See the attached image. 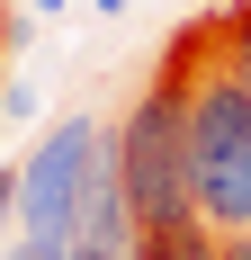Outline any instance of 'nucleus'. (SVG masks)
Wrapping results in <instances>:
<instances>
[{
  "label": "nucleus",
  "instance_id": "1a4fd4ad",
  "mask_svg": "<svg viewBox=\"0 0 251 260\" xmlns=\"http://www.w3.org/2000/svg\"><path fill=\"white\" fill-rule=\"evenodd\" d=\"M0 260H36V251H27V242H9V251H0Z\"/></svg>",
  "mask_w": 251,
  "mask_h": 260
},
{
  "label": "nucleus",
  "instance_id": "7ed1b4c3",
  "mask_svg": "<svg viewBox=\"0 0 251 260\" xmlns=\"http://www.w3.org/2000/svg\"><path fill=\"white\" fill-rule=\"evenodd\" d=\"M135 260H225V234L206 215H179V224H135Z\"/></svg>",
  "mask_w": 251,
  "mask_h": 260
},
{
  "label": "nucleus",
  "instance_id": "423d86ee",
  "mask_svg": "<svg viewBox=\"0 0 251 260\" xmlns=\"http://www.w3.org/2000/svg\"><path fill=\"white\" fill-rule=\"evenodd\" d=\"M72 260H135V251H108V242H72Z\"/></svg>",
  "mask_w": 251,
  "mask_h": 260
},
{
  "label": "nucleus",
  "instance_id": "6e6552de",
  "mask_svg": "<svg viewBox=\"0 0 251 260\" xmlns=\"http://www.w3.org/2000/svg\"><path fill=\"white\" fill-rule=\"evenodd\" d=\"M225 260H251V234H225Z\"/></svg>",
  "mask_w": 251,
  "mask_h": 260
},
{
  "label": "nucleus",
  "instance_id": "0eeeda50",
  "mask_svg": "<svg viewBox=\"0 0 251 260\" xmlns=\"http://www.w3.org/2000/svg\"><path fill=\"white\" fill-rule=\"evenodd\" d=\"M27 18H63V9H72V0H18Z\"/></svg>",
  "mask_w": 251,
  "mask_h": 260
},
{
  "label": "nucleus",
  "instance_id": "f03ea898",
  "mask_svg": "<svg viewBox=\"0 0 251 260\" xmlns=\"http://www.w3.org/2000/svg\"><path fill=\"white\" fill-rule=\"evenodd\" d=\"M189 207L215 234H251V81L233 63L189 90Z\"/></svg>",
  "mask_w": 251,
  "mask_h": 260
},
{
  "label": "nucleus",
  "instance_id": "9d476101",
  "mask_svg": "<svg viewBox=\"0 0 251 260\" xmlns=\"http://www.w3.org/2000/svg\"><path fill=\"white\" fill-rule=\"evenodd\" d=\"M90 9H125V0H90Z\"/></svg>",
  "mask_w": 251,
  "mask_h": 260
},
{
  "label": "nucleus",
  "instance_id": "20e7f679",
  "mask_svg": "<svg viewBox=\"0 0 251 260\" xmlns=\"http://www.w3.org/2000/svg\"><path fill=\"white\" fill-rule=\"evenodd\" d=\"M18 180H27L18 161H0V234H18Z\"/></svg>",
  "mask_w": 251,
  "mask_h": 260
},
{
  "label": "nucleus",
  "instance_id": "f257e3e1",
  "mask_svg": "<svg viewBox=\"0 0 251 260\" xmlns=\"http://www.w3.org/2000/svg\"><path fill=\"white\" fill-rule=\"evenodd\" d=\"M99 161H108V126L99 117H54L36 144H27V180H18V234L36 260H72L81 242V215H90V188H99Z\"/></svg>",
  "mask_w": 251,
  "mask_h": 260
},
{
  "label": "nucleus",
  "instance_id": "39448f33",
  "mask_svg": "<svg viewBox=\"0 0 251 260\" xmlns=\"http://www.w3.org/2000/svg\"><path fill=\"white\" fill-rule=\"evenodd\" d=\"M233 72L251 81V0H233Z\"/></svg>",
  "mask_w": 251,
  "mask_h": 260
}]
</instances>
